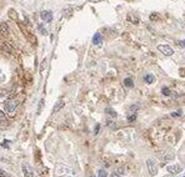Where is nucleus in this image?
Masks as SVG:
<instances>
[{
	"instance_id": "1",
	"label": "nucleus",
	"mask_w": 185,
	"mask_h": 177,
	"mask_svg": "<svg viewBox=\"0 0 185 177\" xmlns=\"http://www.w3.org/2000/svg\"><path fill=\"white\" fill-rule=\"evenodd\" d=\"M19 101L16 99H13V100H8L5 102V111L9 113V115H14L15 109H16Z\"/></svg>"
},
{
	"instance_id": "2",
	"label": "nucleus",
	"mask_w": 185,
	"mask_h": 177,
	"mask_svg": "<svg viewBox=\"0 0 185 177\" xmlns=\"http://www.w3.org/2000/svg\"><path fill=\"white\" fill-rule=\"evenodd\" d=\"M146 166H148V171L151 176H155L156 172H158V166H156V162L154 159H149L146 161Z\"/></svg>"
},
{
	"instance_id": "3",
	"label": "nucleus",
	"mask_w": 185,
	"mask_h": 177,
	"mask_svg": "<svg viewBox=\"0 0 185 177\" xmlns=\"http://www.w3.org/2000/svg\"><path fill=\"white\" fill-rule=\"evenodd\" d=\"M158 49H159V51H161L165 56H171L174 54V50L169 45H159Z\"/></svg>"
},
{
	"instance_id": "4",
	"label": "nucleus",
	"mask_w": 185,
	"mask_h": 177,
	"mask_svg": "<svg viewBox=\"0 0 185 177\" xmlns=\"http://www.w3.org/2000/svg\"><path fill=\"white\" fill-rule=\"evenodd\" d=\"M21 167H23V173H24L25 177H34V173H33V170H31L30 165H28L26 162H24Z\"/></svg>"
},
{
	"instance_id": "5",
	"label": "nucleus",
	"mask_w": 185,
	"mask_h": 177,
	"mask_svg": "<svg viewBox=\"0 0 185 177\" xmlns=\"http://www.w3.org/2000/svg\"><path fill=\"white\" fill-rule=\"evenodd\" d=\"M40 18H41L44 21H46V23H50V21L53 20V12L49 10H44L40 12Z\"/></svg>"
},
{
	"instance_id": "6",
	"label": "nucleus",
	"mask_w": 185,
	"mask_h": 177,
	"mask_svg": "<svg viewBox=\"0 0 185 177\" xmlns=\"http://www.w3.org/2000/svg\"><path fill=\"white\" fill-rule=\"evenodd\" d=\"M168 171H169V173H171V175H176V173H180L183 171V167H181V165H173V166L168 167Z\"/></svg>"
},
{
	"instance_id": "7",
	"label": "nucleus",
	"mask_w": 185,
	"mask_h": 177,
	"mask_svg": "<svg viewBox=\"0 0 185 177\" xmlns=\"http://www.w3.org/2000/svg\"><path fill=\"white\" fill-rule=\"evenodd\" d=\"M128 20L130 21V23H133V24H139V16L135 14H133V12H130V14H128Z\"/></svg>"
},
{
	"instance_id": "8",
	"label": "nucleus",
	"mask_w": 185,
	"mask_h": 177,
	"mask_svg": "<svg viewBox=\"0 0 185 177\" xmlns=\"http://www.w3.org/2000/svg\"><path fill=\"white\" fill-rule=\"evenodd\" d=\"M101 41H103V36L100 35V33H96L95 35H94V37H93V43L95 44V45H100Z\"/></svg>"
},
{
	"instance_id": "9",
	"label": "nucleus",
	"mask_w": 185,
	"mask_h": 177,
	"mask_svg": "<svg viewBox=\"0 0 185 177\" xmlns=\"http://www.w3.org/2000/svg\"><path fill=\"white\" fill-rule=\"evenodd\" d=\"M64 105H65V102H64V101H63V100H59L58 102L55 104L54 109H53V112H54V113H55V112H58L59 110H60V109H61V107L64 106Z\"/></svg>"
},
{
	"instance_id": "10",
	"label": "nucleus",
	"mask_w": 185,
	"mask_h": 177,
	"mask_svg": "<svg viewBox=\"0 0 185 177\" xmlns=\"http://www.w3.org/2000/svg\"><path fill=\"white\" fill-rule=\"evenodd\" d=\"M0 33L3 34V35H6V34L9 33V26L6 25L5 23H1L0 24Z\"/></svg>"
},
{
	"instance_id": "11",
	"label": "nucleus",
	"mask_w": 185,
	"mask_h": 177,
	"mask_svg": "<svg viewBox=\"0 0 185 177\" xmlns=\"http://www.w3.org/2000/svg\"><path fill=\"white\" fill-rule=\"evenodd\" d=\"M144 81H145L146 84H151L153 81H154V76H153V75H150V74L145 75V76H144Z\"/></svg>"
},
{
	"instance_id": "12",
	"label": "nucleus",
	"mask_w": 185,
	"mask_h": 177,
	"mask_svg": "<svg viewBox=\"0 0 185 177\" xmlns=\"http://www.w3.org/2000/svg\"><path fill=\"white\" fill-rule=\"evenodd\" d=\"M124 85H125L126 87H133V86H134V83H133V80H131L130 77H126V79L124 80Z\"/></svg>"
},
{
	"instance_id": "13",
	"label": "nucleus",
	"mask_w": 185,
	"mask_h": 177,
	"mask_svg": "<svg viewBox=\"0 0 185 177\" xmlns=\"http://www.w3.org/2000/svg\"><path fill=\"white\" fill-rule=\"evenodd\" d=\"M173 159H174V153L173 152H169L167 156L164 157V161H165V162H168V161H170V160H173Z\"/></svg>"
},
{
	"instance_id": "14",
	"label": "nucleus",
	"mask_w": 185,
	"mask_h": 177,
	"mask_svg": "<svg viewBox=\"0 0 185 177\" xmlns=\"http://www.w3.org/2000/svg\"><path fill=\"white\" fill-rule=\"evenodd\" d=\"M9 16H10L11 19H14V20H16V12H15V10H13V9H11V10H9Z\"/></svg>"
},
{
	"instance_id": "15",
	"label": "nucleus",
	"mask_w": 185,
	"mask_h": 177,
	"mask_svg": "<svg viewBox=\"0 0 185 177\" xmlns=\"http://www.w3.org/2000/svg\"><path fill=\"white\" fill-rule=\"evenodd\" d=\"M98 176H99V177H108V172H106L105 170H99Z\"/></svg>"
},
{
	"instance_id": "16",
	"label": "nucleus",
	"mask_w": 185,
	"mask_h": 177,
	"mask_svg": "<svg viewBox=\"0 0 185 177\" xmlns=\"http://www.w3.org/2000/svg\"><path fill=\"white\" fill-rule=\"evenodd\" d=\"M106 113H109V115H111L113 117H117V112H115L113 109H106Z\"/></svg>"
},
{
	"instance_id": "17",
	"label": "nucleus",
	"mask_w": 185,
	"mask_h": 177,
	"mask_svg": "<svg viewBox=\"0 0 185 177\" xmlns=\"http://www.w3.org/2000/svg\"><path fill=\"white\" fill-rule=\"evenodd\" d=\"M161 94L163 95H167V96H169L171 92H170V90H169L168 87H163V90H161Z\"/></svg>"
},
{
	"instance_id": "18",
	"label": "nucleus",
	"mask_w": 185,
	"mask_h": 177,
	"mask_svg": "<svg viewBox=\"0 0 185 177\" xmlns=\"http://www.w3.org/2000/svg\"><path fill=\"white\" fill-rule=\"evenodd\" d=\"M138 109H139V105H131V106H130V110H131V111H133L134 113H135V111H136Z\"/></svg>"
},
{
	"instance_id": "19",
	"label": "nucleus",
	"mask_w": 185,
	"mask_h": 177,
	"mask_svg": "<svg viewBox=\"0 0 185 177\" xmlns=\"http://www.w3.org/2000/svg\"><path fill=\"white\" fill-rule=\"evenodd\" d=\"M39 30L41 31V34H43V35H46V34H48V31H46V29H45V28H43V26H39Z\"/></svg>"
},
{
	"instance_id": "20",
	"label": "nucleus",
	"mask_w": 185,
	"mask_h": 177,
	"mask_svg": "<svg viewBox=\"0 0 185 177\" xmlns=\"http://www.w3.org/2000/svg\"><path fill=\"white\" fill-rule=\"evenodd\" d=\"M136 119V115L135 113H134V115H131V116H129V117H128V120H129V122H133L134 120Z\"/></svg>"
},
{
	"instance_id": "21",
	"label": "nucleus",
	"mask_w": 185,
	"mask_h": 177,
	"mask_svg": "<svg viewBox=\"0 0 185 177\" xmlns=\"http://www.w3.org/2000/svg\"><path fill=\"white\" fill-rule=\"evenodd\" d=\"M0 177H10L6 172H4L3 170H0Z\"/></svg>"
},
{
	"instance_id": "22",
	"label": "nucleus",
	"mask_w": 185,
	"mask_h": 177,
	"mask_svg": "<svg viewBox=\"0 0 185 177\" xmlns=\"http://www.w3.org/2000/svg\"><path fill=\"white\" fill-rule=\"evenodd\" d=\"M45 68H46V60H44L43 64H41V66H40V71H43Z\"/></svg>"
},
{
	"instance_id": "23",
	"label": "nucleus",
	"mask_w": 185,
	"mask_h": 177,
	"mask_svg": "<svg viewBox=\"0 0 185 177\" xmlns=\"http://www.w3.org/2000/svg\"><path fill=\"white\" fill-rule=\"evenodd\" d=\"M108 126H110V127L115 128V124H114V122L111 121V120H108Z\"/></svg>"
},
{
	"instance_id": "24",
	"label": "nucleus",
	"mask_w": 185,
	"mask_h": 177,
	"mask_svg": "<svg viewBox=\"0 0 185 177\" xmlns=\"http://www.w3.org/2000/svg\"><path fill=\"white\" fill-rule=\"evenodd\" d=\"M0 120H5V113H4V111H0Z\"/></svg>"
},
{
	"instance_id": "25",
	"label": "nucleus",
	"mask_w": 185,
	"mask_h": 177,
	"mask_svg": "<svg viewBox=\"0 0 185 177\" xmlns=\"http://www.w3.org/2000/svg\"><path fill=\"white\" fill-rule=\"evenodd\" d=\"M111 177H120V173H119V172H113Z\"/></svg>"
},
{
	"instance_id": "26",
	"label": "nucleus",
	"mask_w": 185,
	"mask_h": 177,
	"mask_svg": "<svg viewBox=\"0 0 185 177\" xmlns=\"http://www.w3.org/2000/svg\"><path fill=\"white\" fill-rule=\"evenodd\" d=\"M180 71H181V72H180V76H184V75H185V70H184V69H181Z\"/></svg>"
},
{
	"instance_id": "27",
	"label": "nucleus",
	"mask_w": 185,
	"mask_h": 177,
	"mask_svg": "<svg viewBox=\"0 0 185 177\" xmlns=\"http://www.w3.org/2000/svg\"><path fill=\"white\" fill-rule=\"evenodd\" d=\"M99 127H100V126L96 125V127H95V134H98V132H99Z\"/></svg>"
},
{
	"instance_id": "28",
	"label": "nucleus",
	"mask_w": 185,
	"mask_h": 177,
	"mask_svg": "<svg viewBox=\"0 0 185 177\" xmlns=\"http://www.w3.org/2000/svg\"><path fill=\"white\" fill-rule=\"evenodd\" d=\"M180 115H181V112H176V113L174 112V113H173V116H180Z\"/></svg>"
},
{
	"instance_id": "29",
	"label": "nucleus",
	"mask_w": 185,
	"mask_h": 177,
	"mask_svg": "<svg viewBox=\"0 0 185 177\" xmlns=\"http://www.w3.org/2000/svg\"><path fill=\"white\" fill-rule=\"evenodd\" d=\"M180 45H181V46H185V40H183V41L180 43Z\"/></svg>"
},
{
	"instance_id": "30",
	"label": "nucleus",
	"mask_w": 185,
	"mask_h": 177,
	"mask_svg": "<svg viewBox=\"0 0 185 177\" xmlns=\"http://www.w3.org/2000/svg\"><path fill=\"white\" fill-rule=\"evenodd\" d=\"M90 177H94V176H90Z\"/></svg>"
},
{
	"instance_id": "31",
	"label": "nucleus",
	"mask_w": 185,
	"mask_h": 177,
	"mask_svg": "<svg viewBox=\"0 0 185 177\" xmlns=\"http://www.w3.org/2000/svg\"><path fill=\"white\" fill-rule=\"evenodd\" d=\"M184 177H185V176H184Z\"/></svg>"
}]
</instances>
